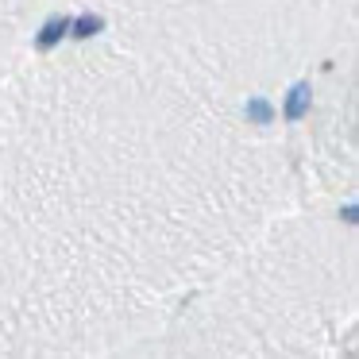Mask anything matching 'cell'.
Instances as JSON below:
<instances>
[{"label": "cell", "mask_w": 359, "mask_h": 359, "mask_svg": "<svg viewBox=\"0 0 359 359\" xmlns=\"http://www.w3.org/2000/svg\"><path fill=\"white\" fill-rule=\"evenodd\" d=\"M305 112H309V86H294L290 89V97H286V109H282V116L290 120V124H294V120H302Z\"/></svg>", "instance_id": "2"}, {"label": "cell", "mask_w": 359, "mask_h": 359, "mask_svg": "<svg viewBox=\"0 0 359 359\" xmlns=\"http://www.w3.org/2000/svg\"><path fill=\"white\" fill-rule=\"evenodd\" d=\"M248 120H255V124H271L274 120V104L271 101H263V97H255V101H248Z\"/></svg>", "instance_id": "4"}, {"label": "cell", "mask_w": 359, "mask_h": 359, "mask_svg": "<svg viewBox=\"0 0 359 359\" xmlns=\"http://www.w3.org/2000/svg\"><path fill=\"white\" fill-rule=\"evenodd\" d=\"M66 35H70V16L47 20V24H43V32L35 35V50H43V55H47V50H55L58 43L66 39Z\"/></svg>", "instance_id": "1"}, {"label": "cell", "mask_w": 359, "mask_h": 359, "mask_svg": "<svg viewBox=\"0 0 359 359\" xmlns=\"http://www.w3.org/2000/svg\"><path fill=\"white\" fill-rule=\"evenodd\" d=\"M101 27H104L101 16H78V20H70V35H74V39H89V35H97Z\"/></svg>", "instance_id": "3"}]
</instances>
